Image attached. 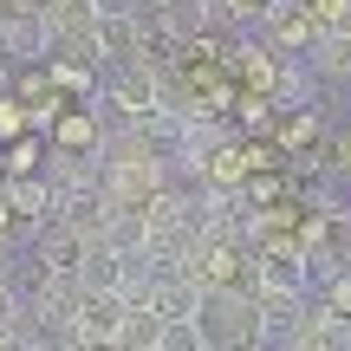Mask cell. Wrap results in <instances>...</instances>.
<instances>
[{
	"label": "cell",
	"instance_id": "5b68a950",
	"mask_svg": "<svg viewBox=\"0 0 351 351\" xmlns=\"http://www.w3.org/2000/svg\"><path fill=\"white\" fill-rule=\"evenodd\" d=\"M124 326H130V306L117 293H85L78 319H72V339H124Z\"/></svg>",
	"mask_w": 351,
	"mask_h": 351
},
{
	"label": "cell",
	"instance_id": "277c9868",
	"mask_svg": "<svg viewBox=\"0 0 351 351\" xmlns=\"http://www.w3.org/2000/svg\"><path fill=\"white\" fill-rule=\"evenodd\" d=\"M287 351H351V326L339 313H326V306H306L300 313V326H293V339H287Z\"/></svg>",
	"mask_w": 351,
	"mask_h": 351
},
{
	"label": "cell",
	"instance_id": "6da1fadb",
	"mask_svg": "<svg viewBox=\"0 0 351 351\" xmlns=\"http://www.w3.org/2000/svg\"><path fill=\"white\" fill-rule=\"evenodd\" d=\"M202 332L215 351H267L261 345V306L247 287H215L202 300Z\"/></svg>",
	"mask_w": 351,
	"mask_h": 351
},
{
	"label": "cell",
	"instance_id": "5bb4252c",
	"mask_svg": "<svg viewBox=\"0 0 351 351\" xmlns=\"http://www.w3.org/2000/svg\"><path fill=\"white\" fill-rule=\"evenodd\" d=\"M326 156H332L326 169L339 176V182H351V130H339V137H332V150H326Z\"/></svg>",
	"mask_w": 351,
	"mask_h": 351
},
{
	"label": "cell",
	"instance_id": "7a4b0ae2",
	"mask_svg": "<svg viewBox=\"0 0 351 351\" xmlns=\"http://www.w3.org/2000/svg\"><path fill=\"white\" fill-rule=\"evenodd\" d=\"M0 59L7 65H52L59 59V33H52L46 7L39 13H7V20H0Z\"/></svg>",
	"mask_w": 351,
	"mask_h": 351
},
{
	"label": "cell",
	"instance_id": "30bf717a",
	"mask_svg": "<svg viewBox=\"0 0 351 351\" xmlns=\"http://www.w3.org/2000/svg\"><path fill=\"white\" fill-rule=\"evenodd\" d=\"M313 300H319V306H326V313H339V319H345V326H351V267H345V274H332V280H326V287H319V293H313Z\"/></svg>",
	"mask_w": 351,
	"mask_h": 351
},
{
	"label": "cell",
	"instance_id": "3957f363",
	"mask_svg": "<svg viewBox=\"0 0 351 351\" xmlns=\"http://www.w3.org/2000/svg\"><path fill=\"white\" fill-rule=\"evenodd\" d=\"M261 39H267L274 52H287V59H300V52L319 46V20H313L306 0H274L267 20H261Z\"/></svg>",
	"mask_w": 351,
	"mask_h": 351
},
{
	"label": "cell",
	"instance_id": "8fae6325",
	"mask_svg": "<svg viewBox=\"0 0 351 351\" xmlns=\"http://www.w3.org/2000/svg\"><path fill=\"white\" fill-rule=\"evenodd\" d=\"M156 351H215V345H208V332H202V326H163Z\"/></svg>",
	"mask_w": 351,
	"mask_h": 351
},
{
	"label": "cell",
	"instance_id": "52a82bcc",
	"mask_svg": "<svg viewBox=\"0 0 351 351\" xmlns=\"http://www.w3.org/2000/svg\"><path fill=\"white\" fill-rule=\"evenodd\" d=\"M306 65H313L319 78H332V85L351 78V33H319V46L306 52Z\"/></svg>",
	"mask_w": 351,
	"mask_h": 351
},
{
	"label": "cell",
	"instance_id": "7c38bea8",
	"mask_svg": "<svg viewBox=\"0 0 351 351\" xmlns=\"http://www.w3.org/2000/svg\"><path fill=\"white\" fill-rule=\"evenodd\" d=\"M20 137H33V117H26V104L0 98V143H20Z\"/></svg>",
	"mask_w": 351,
	"mask_h": 351
},
{
	"label": "cell",
	"instance_id": "9a60e30c",
	"mask_svg": "<svg viewBox=\"0 0 351 351\" xmlns=\"http://www.w3.org/2000/svg\"><path fill=\"white\" fill-rule=\"evenodd\" d=\"M0 98H13V72H7V59H0Z\"/></svg>",
	"mask_w": 351,
	"mask_h": 351
},
{
	"label": "cell",
	"instance_id": "8992f818",
	"mask_svg": "<svg viewBox=\"0 0 351 351\" xmlns=\"http://www.w3.org/2000/svg\"><path fill=\"white\" fill-rule=\"evenodd\" d=\"M0 202H7L26 228H46L52 221V182H46V176H7V182H0Z\"/></svg>",
	"mask_w": 351,
	"mask_h": 351
},
{
	"label": "cell",
	"instance_id": "9c48e42d",
	"mask_svg": "<svg viewBox=\"0 0 351 351\" xmlns=\"http://www.w3.org/2000/svg\"><path fill=\"white\" fill-rule=\"evenodd\" d=\"M274 111H280V104L267 98V91H247V98H234V124H241V130H267V124H274Z\"/></svg>",
	"mask_w": 351,
	"mask_h": 351
},
{
	"label": "cell",
	"instance_id": "ba28073f",
	"mask_svg": "<svg viewBox=\"0 0 351 351\" xmlns=\"http://www.w3.org/2000/svg\"><path fill=\"white\" fill-rule=\"evenodd\" d=\"M319 143V111H287L280 117V163H300V150H313Z\"/></svg>",
	"mask_w": 351,
	"mask_h": 351
},
{
	"label": "cell",
	"instance_id": "4fadbf2b",
	"mask_svg": "<svg viewBox=\"0 0 351 351\" xmlns=\"http://www.w3.org/2000/svg\"><path fill=\"white\" fill-rule=\"evenodd\" d=\"M20 326H26V300L13 293V280L0 274V339H7V332H20Z\"/></svg>",
	"mask_w": 351,
	"mask_h": 351
}]
</instances>
